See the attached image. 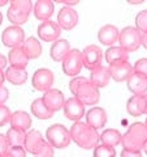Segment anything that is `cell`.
<instances>
[{"label":"cell","mask_w":147,"mask_h":157,"mask_svg":"<svg viewBox=\"0 0 147 157\" xmlns=\"http://www.w3.org/2000/svg\"><path fill=\"white\" fill-rule=\"evenodd\" d=\"M69 90L72 92L73 97H76L78 101H81L83 105L92 106L99 102L100 92L92 84L89 78L83 76L73 77L69 82Z\"/></svg>","instance_id":"cell-1"},{"label":"cell","mask_w":147,"mask_h":157,"mask_svg":"<svg viewBox=\"0 0 147 157\" xmlns=\"http://www.w3.org/2000/svg\"><path fill=\"white\" fill-rule=\"evenodd\" d=\"M69 134H70V140L82 149H94L99 144V134H98V131L90 127L86 122L82 121L74 122L69 130Z\"/></svg>","instance_id":"cell-2"},{"label":"cell","mask_w":147,"mask_h":157,"mask_svg":"<svg viewBox=\"0 0 147 157\" xmlns=\"http://www.w3.org/2000/svg\"><path fill=\"white\" fill-rule=\"evenodd\" d=\"M147 140V127L142 122L131 123L126 132L121 137V145L128 151H142L145 141Z\"/></svg>","instance_id":"cell-3"},{"label":"cell","mask_w":147,"mask_h":157,"mask_svg":"<svg viewBox=\"0 0 147 157\" xmlns=\"http://www.w3.org/2000/svg\"><path fill=\"white\" fill-rule=\"evenodd\" d=\"M46 137H47V143H50L53 148L57 149L66 148L72 141L69 130L64 124L60 123H55L48 127L46 132Z\"/></svg>","instance_id":"cell-4"},{"label":"cell","mask_w":147,"mask_h":157,"mask_svg":"<svg viewBox=\"0 0 147 157\" xmlns=\"http://www.w3.org/2000/svg\"><path fill=\"white\" fill-rule=\"evenodd\" d=\"M141 38L142 34L134 26H125L119 34L120 47L126 52L137 51L141 46Z\"/></svg>","instance_id":"cell-5"},{"label":"cell","mask_w":147,"mask_h":157,"mask_svg":"<svg viewBox=\"0 0 147 157\" xmlns=\"http://www.w3.org/2000/svg\"><path fill=\"white\" fill-rule=\"evenodd\" d=\"M61 63H63V72H64L66 76L76 77L83 68L82 51L78 50V48H73L64 58V60Z\"/></svg>","instance_id":"cell-6"},{"label":"cell","mask_w":147,"mask_h":157,"mask_svg":"<svg viewBox=\"0 0 147 157\" xmlns=\"http://www.w3.org/2000/svg\"><path fill=\"white\" fill-rule=\"evenodd\" d=\"M25 32L21 26H8L3 30L2 33V42L5 47L16 48L22 46V43L25 42Z\"/></svg>","instance_id":"cell-7"},{"label":"cell","mask_w":147,"mask_h":157,"mask_svg":"<svg viewBox=\"0 0 147 157\" xmlns=\"http://www.w3.org/2000/svg\"><path fill=\"white\" fill-rule=\"evenodd\" d=\"M53 81H55V76L51 70L48 68H39L34 72V75L31 77V84L34 86V89L38 92H47L50 90Z\"/></svg>","instance_id":"cell-8"},{"label":"cell","mask_w":147,"mask_h":157,"mask_svg":"<svg viewBox=\"0 0 147 157\" xmlns=\"http://www.w3.org/2000/svg\"><path fill=\"white\" fill-rule=\"evenodd\" d=\"M103 60V51L100 47H98L95 45H89L87 47L83 48L82 51V63L83 67L87 70H95L99 66H102Z\"/></svg>","instance_id":"cell-9"},{"label":"cell","mask_w":147,"mask_h":157,"mask_svg":"<svg viewBox=\"0 0 147 157\" xmlns=\"http://www.w3.org/2000/svg\"><path fill=\"white\" fill-rule=\"evenodd\" d=\"M61 29L55 21H45L38 26V37L45 42H56L57 39H60Z\"/></svg>","instance_id":"cell-10"},{"label":"cell","mask_w":147,"mask_h":157,"mask_svg":"<svg viewBox=\"0 0 147 157\" xmlns=\"http://www.w3.org/2000/svg\"><path fill=\"white\" fill-rule=\"evenodd\" d=\"M63 110H64V115L68 119L74 122L81 121L83 115H85V105L81 101H78L76 97H70L65 100Z\"/></svg>","instance_id":"cell-11"},{"label":"cell","mask_w":147,"mask_h":157,"mask_svg":"<svg viewBox=\"0 0 147 157\" xmlns=\"http://www.w3.org/2000/svg\"><path fill=\"white\" fill-rule=\"evenodd\" d=\"M78 24V13L76 9L69 7H63L57 14V25L64 30H72Z\"/></svg>","instance_id":"cell-12"},{"label":"cell","mask_w":147,"mask_h":157,"mask_svg":"<svg viewBox=\"0 0 147 157\" xmlns=\"http://www.w3.org/2000/svg\"><path fill=\"white\" fill-rule=\"evenodd\" d=\"M47 141L45 140V137L42 136V134L38 130H31L26 132L25 136V143H23V148L26 152L35 156L39 151H41Z\"/></svg>","instance_id":"cell-13"},{"label":"cell","mask_w":147,"mask_h":157,"mask_svg":"<svg viewBox=\"0 0 147 157\" xmlns=\"http://www.w3.org/2000/svg\"><path fill=\"white\" fill-rule=\"evenodd\" d=\"M43 102L46 104V106L50 109L52 113L59 111V110H63L65 104V97H64V93L59 89H53L51 88L50 90L45 92V94L42 97Z\"/></svg>","instance_id":"cell-14"},{"label":"cell","mask_w":147,"mask_h":157,"mask_svg":"<svg viewBox=\"0 0 147 157\" xmlns=\"http://www.w3.org/2000/svg\"><path fill=\"white\" fill-rule=\"evenodd\" d=\"M108 71H109L111 78H113L117 82H122L128 80L130 75L133 73V66L129 62H119V63L109 64Z\"/></svg>","instance_id":"cell-15"},{"label":"cell","mask_w":147,"mask_h":157,"mask_svg":"<svg viewBox=\"0 0 147 157\" xmlns=\"http://www.w3.org/2000/svg\"><path fill=\"white\" fill-rule=\"evenodd\" d=\"M86 123L94 130H100L107 123V113L103 107L94 106L86 113Z\"/></svg>","instance_id":"cell-16"},{"label":"cell","mask_w":147,"mask_h":157,"mask_svg":"<svg viewBox=\"0 0 147 157\" xmlns=\"http://www.w3.org/2000/svg\"><path fill=\"white\" fill-rule=\"evenodd\" d=\"M128 89L133 93V96H145L147 94V77L141 73L133 72L126 80Z\"/></svg>","instance_id":"cell-17"},{"label":"cell","mask_w":147,"mask_h":157,"mask_svg":"<svg viewBox=\"0 0 147 157\" xmlns=\"http://www.w3.org/2000/svg\"><path fill=\"white\" fill-rule=\"evenodd\" d=\"M33 11L35 18L41 20L42 22L48 21L53 14V11H55V3L52 0H38L34 4Z\"/></svg>","instance_id":"cell-18"},{"label":"cell","mask_w":147,"mask_h":157,"mask_svg":"<svg viewBox=\"0 0 147 157\" xmlns=\"http://www.w3.org/2000/svg\"><path fill=\"white\" fill-rule=\"evenodd\" d=\"M119 29H117L115 25H104L99 29V32H98V39H99V42L102 45L104 46H113L116 41H119Z\"/></svg>","instance_id":"cell-19"},{"label":"cell","mask_w":147,"mask_h":157,"mask_svg":"<svg viewBox=\"0 0 147 157\" xmlns=\"http://www.w3.org/2000/svg\"><path fill=\"white\" fill-rule=\"evenodd\" d=\"M31 117L29 113L22 111V110H17L12 113L11 119H9V123H11L12 128H16L20 131H27L31 127Z\"/></svg>","instance_id":"cell-20"},{"label":"cell","mask_w":147,"mask_h":157,"mask_svg":"<svg viewBox=\"0 0 147 157\" xmlns=\"http://www.w3.org/2000/svg\"><path fill=\"white\" fill-rule=\"evenodd\" d=\"M70 48V43L68 39H57L56 42L52 43V46L50 48V55L52 58V60L55 62H63L64 58L69 54Z\"/></svg>","instance_id":"cell-21"},{"label":"cell","mask_w":147,"mask_h":157,"mask_svg":"<svg viewBox=\"0 0 147 157\" xmlns=\"http://www.w3.org/2000/svg\"><path fill=\"white\" fill-rule=\"evenodd\" d=\"M89 80L94 84L98 89L100 88H104L108 85V82L111 80V75H109V71H108V67H104V66H99L95 70H92L90 73V78Z\"/></svg>","instance_id":"cell-22"},{"label":"cell","mask_w":147,"mask_h":157,"mask_svg":"<svg viewBox=\"0 0 147 157\" xmlns=\"http://www.w3.org/2000/svg\"><path fill=\"white\" fill-rule=\"evenodd\" d=\"M22 50L25 52V55L27 56V59H37L42 55L43 52V47L42 43L39 42V39L35 37H29L25 39V42L22 43Z\"/></svg>","instance_id":"cell-23"},{"label":"cell","mask_w":147,"mask_h":157,"mask_svg":"<svg viewBox=\"0 0 147 157\" xmlns=\"http://www.w3.org/2000/svg\"><path fill=\"white\" fill-rule=\"evenodd\" d=\"M8 62H9V64H11V67L21 68V70H25V68L27 67V64H29V59L25 55V52H23L21 46L9 50Z\"/></svg>","instance_id":"cell-24"},{"label":"cell","mask_w":147,"mask_h":157,"mask_svg":"<svg viewBox=\"0 0 147 157\" xmlns=\"http://www.w3.org/2000/svg\"><path fill=\"white\" fill-rule=\"evenodd\" d=\"M121 132L115 128H107L99 135V143L103 145H108L115 148L119 144H121Z\"/></svg>","instance_id":"cell-25"},{"label":"cell","mask_w":147,"mask_h":157,"mask_svg":"<svg viewBox=\"0 0 147 157\" xmlns=\"http://www.w3.org/2000/svg\"><path fill=\"white\" fill-rule=\"evenodd\" d=\"M104 58L108 64H113V63H119V62H128L129 52H126L120 46H111L107 48Z\"/></svg>","instance_id":"cell-26"},{"label":"cell","mask_w":147,"mask_h":157,"mask_svg":"<svg viewBox=\"0 0 147 157\" xmlns=\"http://www.w3.org/2000/svg\"><path fill=\"white\" fill-rule=\"evenodd\" d=\"M30 110L34 117L38 118V119H42V121L50 119V118L53 117V113L46 106V104L43 102L42 98H35V100L31 102Z\"/></svg>","instance_id":"cell-27"},{"label":"cell","mask_w":147,"mask_h":157,"mask_svg":"<svg viewBox=\"0 0 147 157\" xmlns=\"http://www.w3.org/2000/svg\"><path fill=\"white\" fill-rule=\"evenodd\" d=\"M4 75H5V80H8L13 85H22L27 80V71L21 70V68L9 67L4 72Z\"/></svg>","instance_id":"cell-28"},{"label":"cell","mask_w":147,"mask_h":157,"mask_svg":"<svg viewBox=\"0 0 147 157\" xmlns=\"http://www.w3.org/2000/svg\"><path fill=\"white\" fill-rule=\"evenodd\" d=\"M126 110L130 115L141 117L145 114V98L143 96H131L126 102Z\"/></svg>","instance_id":"cell-29"},{"label":"cell","mask_w":147,"mask_h":157,"mask_svg":"<svg viewBox=\"0 0 147 157\" xmlns=\"http://www.w3.org/2000/svg\"><path fill=\"white\" fill-rule=\"evenodd\" d=\"M7 139H8V144L9 147H23L25 143V136L26 132L25 131H20L16 128H9L7 131Z\"/></svg>","instance_id":"cell-30"},{"label":"cell","mask_w":147,"mask_h":157,"mask_svg":"<svg viewBox=\"0 0 147 157\" xmlns=\"http://www.w3.org/2000/svg\"><path fill=\"white\" fill-rule=\"evenodd\" d=\"M7 16H8V20L11 21L14 26H20L22 24H25L27 20H29V16L25 13H22L21 11H18L17 8L14 7H9L8 12H7Z\"/></svg>","instance_id":"cell-31"},{"label":"cell","mask_w":147,"mask_h":157,"mask_svg":"<svg viewBox=\"0 0 147 157\" xmlns=\"http://www.w3.org/2000/svg\"><path fill=\"white\" fill-rule=\"evenodd\" d=\"M11 6L17 8L18 11H21L22 13L27 14V16H30V13L34 8V4H33L31 0H12Z\"/></svg>","instance_id":"cell-32"},{"label":"cell","mask_w":147,"mask_h":157,"mask_svg":"<svg viewBox=\"0 0 147 157\" xmlns=\"http://www.w3.org/2000/svg\"><path fill=\"white\" fill-rule=\"evenodd\" d=\"M92 155H94V157H116V151L112 147L98 144L94 148Z\"/></svg>","instance_id":"cell-33"},{"label":"cell","mask_w":147,"mask_h":157,"mask_svg":"<svg viewBox=\"0 0 147 157\" xmlns=\"http://www.w3.org/2000/svg\"><path fill=\"white\" fill-rule=\"evenodd\" d=\"M137 30L141 34L147 33V9L141 11L138 14L135 16V26Z\"/></svg>","instance_id":"cell-34"},{"label":"cell","mask_w":147,"mask_h":157,"mask_svg":"<svg viewBox=\"0 0 147 157\" xmlns=\"http://www.w3.org/2000/svg\"><path fill=\"white\" fill-rule=\"evenodd\" d=\"M133 72L141 73L147 77V58H142L135 62V64L133 66Z\"/></svg>","instance_id":"cell-35"},{"label":"cell","mask_w":147,"mask_h":157,"mask_svg":"<svg viewBox=\"0 0 147 157\" xmlns=\"http://www.w3.org/2000/svg\"><path fill=\"white\" fill-rule=\"evenodd\" d=\"M11 115H12L11 110H9L5 105H0V127H3L7 123H9Z\"/></svg>","instance_id":"cell-36"},{"label":"cell","mask_w":147,"mask_h":157,"mask_svg":"<svg viewBox=\"0 0 147 157\" xmlns=\"http://www.w3.org/2000/svg\"><path fill=\"white\" fill-rule=\"evenodd\" d=\"M53 156H55V148H53L50 143H46L45 147L34 157H53Z\"/></svg>","instance_id":"cell-37"},{"label":"cell","mask_w":147,"mask_h":157,"mask_svg":"<svg viewBox=\"0 0 147 157\" xmlns=\"http://www.w3.org/2000/svg\"><path fill=\"white\" fill-rule=\"evenodd\" d=\"M7 153L11 157H26V151L23 147H9Z\"/></svg>","instance_id":"cell-38"},{"label":"cell","mask_w":147,"mask_h":157,"mask_svg":"<svg viewBox=\"0 0 147 157\" xmlns=\"http://www.w3.org/2000/svg\"><path fill=\"white\" fill-rule=\"evenodd\" d=\"M9 149V144H8V139L5 135L0 134V156L5 155Z\"/></svg>","instance_id":"cell-39"},{"label":"cell","mask_w":147,"mask_h":157,"mask_svg":"<svg viewBox=\"0 0 147 157\" xmlns=\"http://www.w3.org/2000/svg\"><path fill=\"white\" fill-rule=\"evenodd\" d=\"M9 98V90L5 86H0V105H4Z\"/></svg>","instance_id":"cell-40"},{"label":"cell","mask_w":147,"mask_h":157,"mask_svg":"<svg viewBox=\"0 0 147 157\" xmlns=\"http://www.w3.org/2000/svg\"><path fill=\"white\" fill-rule=\"evenodd\" d=\"M121 157H142L141 151H128V149H122Z\"/></svg>","instance_id":"cell-41"},{"label":"cell","mask_w":147,"mask_h":157,"mask_svg":"<svg viewBox=\"0 0 147 157\" xmlns=\"http://www.w3.org/2000/svg\"><path fill=\"white\" fill-rule=\"evenodd\" d=\"M59 3L65 4V6H66V7H69V8H73V6H77V4L80 3V2H78V0H74V2H73V0H70V2H69V0H60Z\"/></svg>","instance_id":"cell-42"},{"label":"cell","mask_w":147,"mask_h":157,"mask_svg":"<svg viewBox=\"0 0 147 157\" xmlns=\"http://www.w3.org/2000/svg\"><path fill=\"white\" fill-rule=\"evenodd\" d=\"M5 67H7V58L0 54V72H3Z\"/></svg>","instance_id":"cell-43"},{"label":"cell","mask_w":147,"mask_h":157,"mask_svg":"<svg viewBox=\"0 0 147 157\" xmlns=\"http://www.w3.org/2000/svg\"><path fill=\"white\" fill-rule=\"evenodd\" d=\"M141 45L143 46L146 50H147V33H143L142 34V38H141Z\"/></svg>","instance_id":"cell-44"},{"label":"cell","mask_w":147,"mask_h":157,"mask_svg":"<svg viewBox=\"0 0 147 157\" xmlns=\"http://www.w3.org/2000/svg\"><path fill=\"white\" fill-rule=\"evenodd\" d=\"M4 81H5V75H4V72H0V86H3Z\"/></svg>","instance_id":"cell-45"},{"label":"cell","mask_w":147,"mask_h":157,"mask_svg":"<svg viewBox=\"0 0 147 157\" xmlns=\"http://www.w3.org/2000/svg\"><path fill=\"white\" fill-rule=\"evenodd\" d=\"M143 98H145V114H147V94H145Z\"/></svg>","instance_id":"cell-46"},{"label":"cell","mask_w":147,"mask_h":157,"mask_svg":"<svg viewBox=\"0 0 147 157\" xmlns=\"http://www.w3.org/2000/svg\"><path fill=\"white\" fill-rule=\"evenodd\" d=\"M142 152H145V153L147 155V140L145 141V144H143V147H142Z\"/></svg>","instance_id":"cell-47"},{"label":"cell","mask_w":147,"mask_h":157,"mask_svg":"<svg viewBox=\"0 0 147 157\" xmlns=\"http://www.w3.org/2000/svg\"><path fill=\"white\" fill-rule=\"evenodd\" d=\"M5 4H8V0H0V7L5 6Z\"/></svg>","instance_id":"cell-48"},{"label":"cell","mask_w":147,"mask_h":157,"mask_svg":"<svg viewBox=\"0 0 147 157\" xmlns=\"http://www.w3.org/2000/svg\"><path fill=\"white\" fill-rule=\"evenodd\" d=\"M130 4H142V3H143V2H142V0H141V2H129Z\"/></svg>","instance_id":"cell-49"},{"label":"cell","mask_w":147,"mask_h":157,"mask_svg":"<svg viewBox=\"0 0 147 157\" xmlns=\"http://www.w3.org/2000/svg\"><path fill=\"white\" fill-rule=\"evenodd\" d=\"M2 22H3V14L0 12V25H2Z\"/></svg>","instance_id":"cell-50"},{"label":"cell","mask_w":147,"mask_h":157,"mask_svg":"<svg viewBox=\"0 0 147 157\" xmlns=\"http://www.w3.org/2000/svg\"><path fill=\"white\" fill-rule=\"evenodd\" d=\"M0 157H11V156H9L8 153H5V155H3V156H0Z\"/></svg>","instance_id":"cell-51"},{"label":"cell","mask_w":147,"mask_h":157,"mask_svg":"<svg viewBox=\"0 0 147 157\" xmlns=\"http://www.w3.org/2000/svg\"><path fill=\"white\" fill-rule=\"evenodd\" d=\"M145 124H146V127H147V118H146V122H145Z\"/></svg>","instance_id":"cell-52"}]
</instances>
